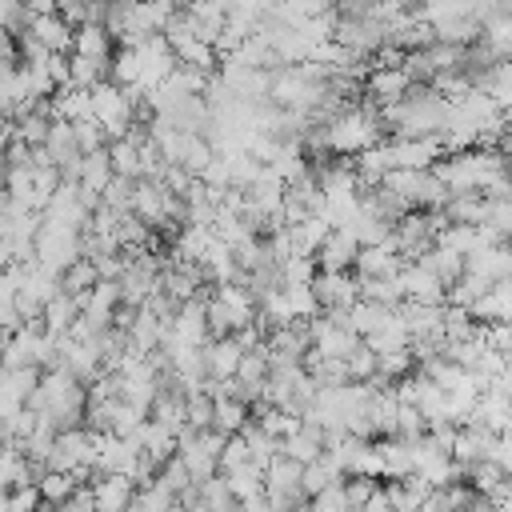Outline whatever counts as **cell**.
I'll use <instances>...</instances> for the list:
<instances>
[{"label":"cell","mask_w":512,"mask_h":512,"mask_svg":"<svg viewBox=\"0 0 512 512\" xmlns=\"http://www.w3.org/2000/svg\"><path fill=\"white\" fill-rule=\"evenodd\" d=\"M352 276L356 280H392L400 268H404V260L396 256V240L388 236L384 244H372V248H360L356 252V260H352Z\"/></svg>","instance_id":"2"},{"label":"cell","mask_w":512,"mask_h":512,"mask_svg":"<svg viewBox=\"0 0 512 512\" xmlns=\"http://www.w3.org/2000/svg\"><path fill=\"white\" fill-rule=\"evenodd\" d=\"M356 252H360V244H356L348 232L328 228V236H324L320 248L312 252V264H316V272H352Z\"/></svg>","instance_id":"3"},{"label":"cell","mask_w":512,"mask_h":512,"mask_svg":"<svg viewBox=\"0 0 512 512\" xmlns=\"http://www.w3.org/2000/svg\"><path fill=\"white\" fill-rule=\"evenodd\" d=\"M132 188H136V180L112 176V180L104 184V192H100V204L112 208V212H128V208H132Z\"/></svg>","instance_id":"19"},{"label":"cell","mask_w":512,"mask_h":512,"mask_svg":"<svg viewBox=\"0 0 512 512\" xmlns=\"http://www.w3.org/2000/svg\"><path fill=\"white\" fill-rule=\"evenodd\" d=\"M240 344L232 340V336H220V340H208L204 344V376L208 380H228L232 372H236V364H240Z\"/></svg>","instance_id":"8"},{"label":"cell","mask_w":512,"mask_h":512,"mask_svg":"<svg viewBox=\"0 0 512 512\" xmlns=\"http://www.w3.org/2000/svg\"><path fill=\"white\" fill-rule=\"evenodd\" d=\"M24 32H28L36 44H44L48 52H60V56H64V52L72 48V28H68L56 12H48V16H32Z\"/></svg>","instance_id":"9"},{"label":"cell","mask_w":512,"mask_h":512,"mask_svg":"<svg viewBox=\"0 0 512 512\" xmlns=\"http://www.w3.org/2000/svg\"><path fill=\"white\" fill-rule=\"evenodd\" d=\"M56 280H60V292H64V296H76V300H80L84 292H92V284H96L100 276H96L92 260H84V256H80V260H72Z\"/></svg>","instance_id":"17"},{"label":"cell","mask_w":512,"mask_h":512,"mask_svg":"<svg viewBox=\"0 0 512 512\" xmlns=\"http://www.w3.org/2000/svg\"><path fill=\"white\" fill-rule=\"evenodd\" d=\"M72 136H76V148H80V156L84 152H100V148H108V136H104V128L88 116V120H76L72 124Z\"/></svg>","instance_id":"21"},{"label":"cell","mask_w":512,"mask_h":512,"mask_svg":"<svg viewBox=\"0 0 512 512\" xmlns=\"http://www.w3.org/2000/svg\"><path fill=\"white\" fill-rule=\"evenodd\" d=\"M224 484H228V492H232L236 504L256 500V496H264V468L252 464V460H244V464H236V468L224 472Z\"/></svg>","instance_id":"12"},{"label":"cell","mask_w":512,"mask_h":512,"mask_svg":"<svg viewBox=\"0 0 512 512\" xmlns=\"http://www.w3.org/2000/svg\"><path fill=\"white\" fill-rule=\"evenodd\" d=\"M248 420H252V416H248V408H244L240 400H212V420H208L212 432H220V436H236Z\"/></svg>","instance_id":"16"},{"label":"cell","mask_w":512,"mask_h":512,"mask_svg":"<svg viewBox=\"0 0 512 512\" xmlns=\"http://www.w3.org/2000/svg\"><path fill=\"white\" fill-rule=\"evenodd\" d=\"M416 264H424V268H428L444 288H448L452 280H460V272H464V256H456V252H448V248H440V244H436V248H428Z\"/></svg>","instance_id":"15"},{"label":"cell","mask_w":512,"mask_h":512,"mask_svg":"<svg viewBox=\"0 0 512 512\" xmlns=\"http://www.w3.org/2000/svg\"><path fill=\"white\" fill-rule=\"evenodd\" d=\"M72 488H76V476H68V472H44L36 480V492L44 504H64L72 496Z\"/></svg>","instance_id":"18"},{"label":"cell","mask_w":512,"mask_h":512,"mask_svg":"<svg viewBox=\"0 0 512 512\" xmlns=\"http://www.w3.org/2000/svg\"><path fill=\"white\" fill-rule=\"evenodd\" d=\"M104 72L108 68H100V64H92V60H80V56H68V88H92L96 80H104Z\"/></svg>","instance_id":"20"},{"label":"cell","mask_w":512,"mask_h":512,"mask_svg":"<svg viewBox=\"0 0 512 512\" xmlns=\"http://www.w3.org/2000/svg\"><path fill=\"white\" fill-rule=\"evenodd\" d=\"M172 4H176V8H184V4H188V0H172Z\"/></svg>","instance_id":"24"},{"label":"cell","mask_w":512,"mask_h":512,"mask_svg":"<svg viewBox=\"0 0 512 512\" xmlns=\"http://www.w3.org/2000/svg\"><path fill=\"white\" fill-rule=\"evenodd\" d=\"M76 320H80V300H76V296H64V292H56V296L44 304V312H40V324H44L48 336H64Z\"/></svg>","instance_id":"13"},{"label":"cell","mask_w":512,"mask_h":512,"mask_svg":"<svg viewBox=\"0 0 512 512\" xmlns=\"http://www.w3.org/2000/svg\"><path fill=\"white\" fill-rule=\"evenodd\" d=\"M308 288H312V296H316V308H324V312L352 308V304L360 300V292H356V276H352V272H316Z\"/></svg>","instance_id":"1"},{"label":"cell","mask_w":512,"mask_h":512,"mask_svg":"<svg viewBox=\"0 0 512 512\" xmlns=\"http://www.w3.org/2000/svg\"><path fill=\"white\" fill-rule=\"evenodd\" d=\"M364 88H368V96H372L376 108H388V104L404 100V92L412 88V80H408L404 68H368Z\"/></svg>","instance_id":"5"},{"label":"cell","mask_w":512,"mask_h":512,"mask_svg":"<svg viewBox=\"0 0 512 512\" xmlns=\"http://www.w3.org/2000/svg\"><path fill=\"white\" fill-rule=\"evenodd\" d=\"M132 496H136V488H132L128 476H104V480L92 484V504H96V512H124V508L132 504Z\"/></svg>","instance_id":"10"},{"label":"cell","mask_w":512,"mask_h":512,"mask_svg":"<svg viewBox=\"0 0 512 512\" xmlns=\"http://www.w3.org/2000/svg\"><path fill=\"white\" fill-rule=\"evenodd\" d=\"M396 284H400V296L404 300H416V304H444V284L416 260H404V268L396 272Z\"/></svg>","instance_id":"4"},{"label":"cell","mask_w":512,"mask_h":512,"mask_svg":"<svg viewBox=\"0 0 512 512\" xmlns=\"http://www.w3.org/2000/svg\"><path fill=\"white\" fill-rule=\"evenodd\" d=\"M60 512H96V504H92V488H72V496L64 500V504H56Z\"/></svg>","instance_id":"22"},{"label":"cell","mask_w":512,"mask_h":512,"mask_svg":"<svg viewBox=\"0 0 512 512\" xmlns=\"http://www.w3.org/2000/svg\"><path fill=\"white\" fill-rule=\"evenodd\" d=\"M236 512H276V508H272V504H268L264 496H256V500H244V504H240Z\"/></svg>","instance_id":"23"},{"label":"cell","mask_w":512,"mask_h":512,"mask_svg":"<svg viewBox=\"0 0 512 512\" xmlns=\"http://www.w3.org/2000/svg\"><path fill=\"white\" fill-rule=\"evenodd\" d=\"M464 272H468V276H480V280H488V284L508 280V248H504V244H480L476 252L464 256Z\"/></svg>","instance_id":"7"},{"label":"cell","mask_w":512,"mask_h":512,"mask_svg":"<svg viewBox=\"0 0 512 512\" xmlns=\"http://www.w3.org/2000/svg\"><path fill=\"white\" fill-rule=\"evenodd\" d=\"M68 56H80V60H92V64L108 68V60H112V36L100 24H80V28H72Z\"/></svg>","instance_id":"6"},{"label":"cell","mask_w":512,"mask_h":512,"mask_svg":"<svg viewBox=\"0 0 512 512\" xmlns=\"http://www.w3.org/2000/svg\"><path fill=\"white\" fill-rule=\"evenodd\" d=\"M112 180V164H108V152H84L80 164H76V188L80 192H104V184Z\"/></svg>","instance_id":"14"},{"label":"cell","mask_w":512,"mask_h":512,"mask_svg":"<svg viewBox=\"0 0 512 512\" xmlns=\"http://www.w3.org/2000/svg\"><path fill=\"white\" fill-rule=\"evenodd\" d=\"M324 236H328V224H324L320 216H308V220H300V224H288V228H284L288 256H312Z\"/></svg>","instance_id":"11"}]
</instances>
